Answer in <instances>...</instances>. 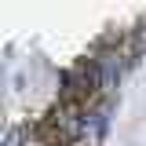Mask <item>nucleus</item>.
Instances as JSON below:
<instances>
[{"label":"nucleus","mask_w":146,"mask_h":146,"mask_svg":"<svg viewBox=\"0 0 146 146\" xmlns=\"http://www.w3.org/2000/svg\"><path fill=\"white\" fill-rule=\"evenodd\" d=\"M0 146H26V128H22V124H7Z\"/></svg>","instance_id":"obj_1"}]
</instances>
